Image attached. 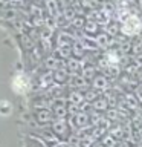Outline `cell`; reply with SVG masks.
<instances>
[{"instance_id":"6da1fadb","label":"cell","mask_w":142,"mask_h":147,"mask_svg":"<svg viewBox=\"0 0 142 147\" xmlns=\"http://www.w3.org/2000/svg\"><path fill=\"white\" fill-rule=\"evenodd\" d=\"M139 31V20L136 17H130L124 26V32L125 34H135V32Z\"/></svg>"},{"instance_id":"7a4b0ae2","label":"cell","mask_w":142,"mask_h":147,"mask_svg":"<svg viewBox=\"0 0 142 147\" xmlns=\"http://www.w3.org/2000/svg\"><path fill=\"white\" fill-rule=\"evenodd\" d=\"M14 90H17V92H25L27 87H29V83H27V80L25 77H21V75H18L14 78Z\"/></svg>"},{"instance_id":"3957f363","label":"cell","mask_w":142,"mask_h":147,"mask_svg":"<svg viewBox=\"0 0 142 147\" xmlns=\"http://www.w3.org/2000/svg\"><path fill=\"white\" fill-rule=\"evenodd\" d=\"M9 112H11V104H9L8 101H2V103H0V113L8 115Z\"/></svg>"}]
</instances>
